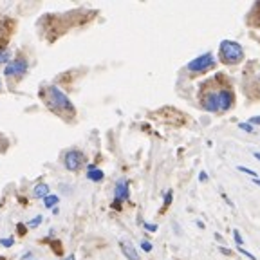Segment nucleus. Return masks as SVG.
Returning a JSON list of instances; mask_svg holds the SVG:
<instances>
[{
    "label": "nucleus",
    "instance_id": "obj_13",
    "mask_svg": "<svg viewBox=\"0 0 260 260\" xmlns=\"http://www.w3.org/2000/svg\"><path fill=\"white\" fill-rule=\"evenodd\" d=\"M9 58H11V51H9V49H6V47H4V49H0V65L7 64V62H9Z\"/></svg>",
    "mask_w": 260,
    "mask_h": 260
},
{
    "label": "nucleus",
    "instance_id": "obj_7",
    "mask_svg": "<svg viewBox=\"0 0 260 260\" xmlns=\"http://www.w3.org/2000/svg\"><path fill=\"white\" fill-rule=\"evenodd\" d=\"M203 105L208 112H219L221 107H219V96H217V92H208V94L204 96Z\"/></svg>",
    "mask_w": 260,
    "mask_h": 260
},
{
    "label": "nucleus",
    "instance_id": "obj_23",
    "mask_svg": "<svg viewBox=\"0 0 260 260\" xmlns=\"http://www.w3.org/2000/svg\"><path fill=\"white\" fill-rule=\"evenodd\" d=\"M249 125H260V116H255V118H249Z\"/></svg>",
    "mask_w": 260,
    "mask_h": 260
},
{
    "label": "nucleus",
    "instance_id": "obj_15",
    "mask_svg": "<svg viewBox=\"0 0 260 260\" xmlns=\"http://www.w3.org/2000/svg\"><path fill=\"white\" fill-rule=\"evenodd\" d=\"M239 128H241V130H244V132H247V134H253L255 132L253 125H249V123H239Z\"/></svg>",
    "mask_w": 260,
    "mask_h": 260
},
{
    "label": "nucleus",
    "instance_id": "obj_26",
    "mask_svg": "<svg viewBox=\"0 0 260 260\" xmlns=\"http://www.w3.org/2000/svg\"><path fill=\"white\" fill-rule=\"evenodd\" d=\"M64 260H76V257H74V255H69V257H67V259H64Z\"/></svg>",
    "mask_w": 260,
    "mask_h": 260
},
{
    "label": "nucleus",
    "instance_id": "obj_11",
    "mask_svg": "<svg viewBox=\"0 0 260 260\" xmlns=\"http://www.w3.org/2000/svg\"><path fill=\"white\" fill-rule=\"evenodd\" d=\"M33 195L38 197V199H45V197L49 195V186L45 183H40L35 186V191H33Z\"/></svg>",
    "mask_w": 260,
    "mask_h": 260
},
{
    "label": "nucleus",
    "instance_id": "obj_17",
    "mask_svg": "<svg viewBox=\"0 0 260 260\" xmlns=\"http://www.w3.org/2000/svg\"><path fill=\"white\" fill-rule=\"evenodd\" d=\"M141 249L146 251V253H150V251H152V244H150L148 241H143L141 242Z\"/></svg>",
    "mask_w": 260,
    "mask_h": 260
},
{
    "label": "nucleus",
    "instance_id": "obj_4",
    "mask_svg": "<svg viewBox=\"0 0 260 260\" xmlns=\"http://www.w3.org/2000/svg\"><path fill=\"white\" fill-rule=\"evenodd\" d=\"M83 163H85V156H83L80 150H69V152L65 154L64 165H65V168H67V170H70V172L80 170Z\"/></svg>",
    "mask_w": 260,
    "mask_h": 260
},
{
    "label": "nucleus",
    "instance_id": "obj_25",
    "mask_svg": "<svg viewBox=\"0 0 260 260\" xmlns=\"http://www.w3.org/2000/svg\"><path fill=\"white\" fill-rule=\"evenodd\" d=\"M253 157L257 159V161H260V152H253Z\"/></svg>",
    "mask_w": 260,
    "mask_h": 260
},
{
    "label": "nucleus",
    "instance_id": "obj_27",
    "mask_svg": "<svg viewBox=\"0 0 260 260\" xmlns=\"http://www.w3.org/2000/svg\"><path fill=\"white\" fill-rule=\"evenodd\" d=\"M253 183L257 184V186H260V179H259V177H257V179H253Z\"/></svg>",
    "mask_w": 260,
    "mask_h": 260
},
{
    "label": "nucleus",
    "instance_id": "obj_24",
    "mask_svg": "<svg viewBox=\"0 0 260 260\" xmlns=\"http://www.w3.org/2000/svg\"><path fill=\"white\" fill-rule=\"evenodd\" d=\"M206 179H208V175H206V172H201V181H206Z\"/></svg>",
    "mask_w": 260,
    "mask_h": 260
},
{
    "label": "nucleus",
    "instance_id": "obj_5",
    "mask_svg": "<svg viewBox=\"0 0 260 260\" xmlns=\"http://www.w3.org/2000/svg\"><path fill=\"white\" fill-rule=\"evenodd\" d=\"M27 60L26 58H17V60H13L11 64L6 65V69H4V74H6L7 78L11 76H22V74H26L27 72Z\"/></svg>",
    "mask_w": 260,
    "mask_h": 260
},
{
    "label": "nucleus",
    "instance_id": "obj_6",
    "mask_svg": "<svg viewBox=\"0 0 260 260\" xmlns=\"http://www.w3.org/2000/svg\"><path fill=\"white\" fill-rule=\"evenodd\" d=\"M128 195H130V191H128V183L125 181V179L118 181V184H116V190H114V197H116L114 206H118L121 201H127Z\"/></svg>",
    "mask_w": 260,
    "mask_h": 260
},
{
    "label": "nucleus",
    "instance_id": "obj_22",
    "mask_svg": "<svg viewBox=\"0 0 260 260\" xmlns=\"http://www.w3.org/2000/svg\"><path fill=\"white\" fill-rule=\"evenodd\" d=\"M172 191H168V193H166V197H165V208L166 206H170V203H172Z\"/></svg>",
    "mask_w": 260,
    "mask_h": 260
},
{
    "label": "nucleus",
    "instance_id": "obj_19",
    "mask_svg": "<svg viewBox=\"0 0 260 260\" xmlns=\"http://www.w3.org/2000/svg\"><path fill=\"white\" fill-rule=\"evenodd\" d=\"M42 219H44V217H42V215L35 217V221H31V222H29V226H31V228H36L38 224H42Z\"/></svg>",
    "mask_w": 260,
    "mask_h": 260
},
{
    "label": "nucleus",
    "instance_id": "obj_2",
    "mask_svg": "<svg viewBox=\"0 0 260 260\" xmlns=\"http://www.w3.org/2000/svg\"><path fill=\"white\" fill-rule=\"evenodd\" d=\"M47 102H49L51 107L58 108V110H69V112H74V107H72L70 100L62 92V90L58 89V87H54V85L47 87Z\"/></svg>",
    "mask_w": 260,
    "mask_h": 260
},
{
    "label": "nucleus",
    "instance_id": "obj_21",
    "mask_svg": "<svg viewBox=\"0 0 260 260\" xmlns=\"http://www.w3.org/2000/svg\"><path fill=\"white\" fill-rule=\"evenodd\" d=\"M239 253H242V255H246V257H247V259H251V260H255V255H251V253H249V251H246V249H244V247H239Z\"/></svg>",
    "mask_w": 260,
    "mask_h": 260
},
{
    "label": "nucleus",
    "instance_id": "obj_8",
    "mask_svg": "<svg viewBox=\"0 0 260 260\" xmlns=\"http://www.w3.org/2000/svg\"><path fill=\"white\" fill-rule=\"evenodd\" d=\"M217 96H219V107H221V110H228V108H231V105H233V94H231V90H221V92H217Z\"/></svg>",
    "mask_w": 260,
    "mask_h": 260
},
{
    "label": "nucleus",
    "instance_id": "obj_20",
    "mask_svg": "<svg viewBox=\"0 0 260 260\" xmlns=\"http://www.w3.org/2000/svg\"><path fill=\"white\" fill-rule=\"evenodd\" d=\"M143 226H145V229H148V231H157V224H148V222H143Z\"/></svg>",
    "mask_w": 260,
    "mask_h": 260
},
{
    "label": "nucleus",
    "instance_id": "obj_9",
    "mask_svg": "<svg viewBox=\"0 0 260 260\" xmlns=\"http://www.w3.org/2000/svg\"><path fill=\"white\" fill-rule=\"evenodd\" d=\"M121 251H123V255L127 257V260H139V255H138V251H136V247L130 244V242H121Z\"/></svg>",
    "mask_w": 260,
    "mask_h": 260
},
{
    "label": "nucleus",
    "instance_id": "obj_3",
    "mask_svg": "<svg viewBox=\"0 0 260 260\" xmlns=\"http://www.w3.org/2000/svg\"><path fill=\"white\" fill-rule=\"evenodd\" d=\"M213 65H215V58H213V54H211V52H204V54H201V56L193 58L191 62H188L186 69L190 70V72H204V70L211 69Z\"/></svg>",
    "mask_w": 260,
    "mask_h": 260
},
{
    "label": "nucleus",
    "instance_id": "obj_14",
    "mask_svg": "<svg viewBox=\"0 0 260 260\" xmlns=\"http://www.w3.org/2000/svg\"><path fill=\"white\" fill-rule=\"evenodd\" d=\"M237 170L242 172V173H247L251 179H257V172H253L251 168H246V166H237Z\"/></svg>",
    "mask_w": 260,
    "mask_h": 260
},
{
    "label": "nucleus",
    "instance_id": "obj_10",
    "mask_svg": "<svg viewBox=\"0 0 260 260\" xmlns=\"http://www.w3.org/2000/svg\"><path fill=\"white\" fill-rule=\"evenodd\" d=\"M103 177H105V173L102 170H98L94 165H89V170H87V179L89 181L98 183V181H103Z\"/></svg>",
    "mask_w": 260,
    "mask_h": 260
},
{
    "label": "nucleus",
    "instance_id": "obj_18",
    "mask_svg": "<svg viewBox=\"0 0 260 260\" xmlns=\"http://www.w3.org/2000/svg\"><path fill=\"white\" fill-rule=\"evenodd\" d=\"M233 239H235V242H237V246L241 247L242 246V237H241V233H239V229H235L233 231Z\"/></svg>",
    "mask_w": 260,
    "mask_h": 260
},
{
    "label": "nucleus",
    "instance_id": "obj_12",
    "mask_svg": "<svg viewBox=\"0 0 260 260\" xmlns=\"http://www.w3.org/2000/svg\"><path fill=\"white\" fill-rule=\"evenodd\" d=\"M58 201H60L58 195H51V193H49V195L44 199V206L45 208H54V206L58 204Z\"/></svg>",
    "mask_w": 260,
    "mask_h": 260
},
{
    "label": "nucleus",
    "instance_id": "obj_16",
    "mask_svg": "<svg viewBox=\"0 0 260 260\" xmlns=\"http://www.w3.org/2000/svg\"><path fill=\"white\" fill-rule=\"evenodd\" d=\"M13 237H7V239H2V241H0V244H2V246L4 247H11L13 246Z\"/></svg>",
    "mask_w": 260,
    "mask_h": 260
},
{
    "label": "nucleus",
    "instance_id": "obj_1",
    "mask_svg": "<svg viewBox=\"0 0 260 260\" xmlns=\"http://www.w3.org/2000/svg\"><path fill=\"white\" fill-rule=\"evenodd\" d=\"M221 56L226 64H239L244 58V49L239 42L233 40H222L221 42Z\"/></svg>",
    "mask_w": 260,
    "mask_h": 260
}]
</instances>
